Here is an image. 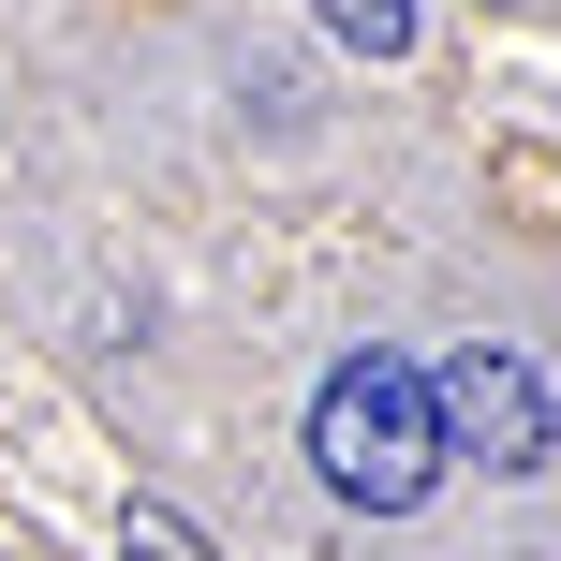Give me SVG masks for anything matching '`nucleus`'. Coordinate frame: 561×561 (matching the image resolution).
<instances>
[{
  "label": "nucleus",
  "instance_id": "f257e3e1",
  "mask_svg": "<svg viewBox=\"0 0 561 561\" xmlns=\"http://www.w3.org/2000/svg\"><path fill=\"white\" fill-rule=\"evenodd\" d=\"M444 399H428L414 355H385V340H355V355L310 385V473L340 488L355 517H414L428 488H444Z\"/></svg>",
  "mask_w": 561,
  "mask_h": 561
},
{
  "label": "nucleus",
  "instance_id": "f03ea898",
  "mask_svg": "<svg viewBox=\"0 0 561 561\" xmlns=\"http://www.w3.org/2000/svg\"><path fill=\"white\" fill-rule=\"evenodd\" d=\"M428 399H444V444L488 458V473H547L561 458V399H547V369L517 355V340H458V355L428 369Z\"/></svg>",
  "mask_w": 561,
  "mask_h": 561
},
{
  "label": "nucleus",
  "instance_id": "7ed1b4c3",
  "mask_svg": "<svg viewBox=\"0 0 561 561\" xmlns=\"http://www.w3.org/2000/svg\"><path fill=\"white\" fill-rule=\"evenodd\" d=\"M310 15H325L355 59H414V0H310Z\"/></svg>",
  "mask_w": 561,
  "mask_h": 561
},
{
  "label": "nucleus",
  "instance_id": "20e7f679",
  "mask_svg": "<svg viewBox=\"0 0 561 561\" xmlns=\"http://www.w3.org/2000/svg\"><path fill=\"white\" fill-rule=\"evenodd\" d=\"M118 547H134V561H207V533H193V517H163V503L118 517Z\"/></svg>",
  "mask_w": 561,
  "mask_h": 561
}]
</instances>
